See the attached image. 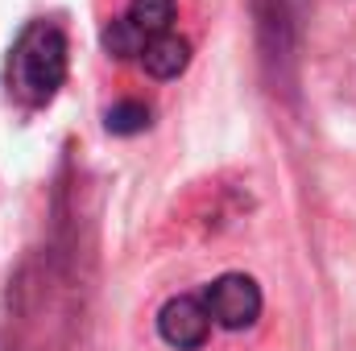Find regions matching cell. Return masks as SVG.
<instances>
[{
  "label": "cell",
  "instance_id": "8992f818",
  "mask_svg": "<svg viewBox=\"0 0 356 351\" xmlns=\"http://www.w3.org/2000/svg\"><path fill=\"white\" fill-rule=\"evenodd\" d=\"M104 124H108V132H116V137L145 132V128H149V108H145L141 99H120V103H112V108H108Z\"/></svg>",
  "mask_w": 356,
  "mask_h": 351
},
{
  "label": "cell",
  "instance_id": "5b68a950",
  "mask_svg": "<svg viewBox=\"0 0 356 351\" xmlns=\"http://www.w3.org/2000/svg\"><path fill=\"white\" fill-rule=\"evenodd\" d=\"M137 62H141V71H145L149 79L170 83V79H178V75L191 67V42L178 37V33H162V37H154V42L141 50Z\"/></svg>",
  "mask_w": 356,
  "mask_h": 351
},
{
  "label": "cell",
  "instance_id": "277c9868",
  "mask_svg": "<svg viewBox=\"0 0 356 351\" xmlns=\"http://www.w3.org/2000/svg\"><path fill=\"white\" fill-rule=\"evenodd\" d=\"M211 310L203 306L199 293H178L158 310V335L178 351H199L211 335Z\"/></svg>",
  "mask_w": 356,
  "mask_h": 351
},
{
  "label": "cell",
  "instance_id": "6da1fadb",
  "mask_svg": "<svg viewBox=\"0 0 356 351\" xmlns=\"http://www.w3.org/2000/svg\"><path fill=\"white\" fill-rule=\"evenodd\" d=\"M71 46L58 21H29L8 50V95L25 108H46L67 83Z\"/></svg>",
  "mask_w": 356,
  "mask_h": 351
},
{
  "label": "cell",
  "instance_id": "7a4b0ae2",
  "mask_svg": "<svg viewBox=\"0 0 356 351\" xmlns=\"http://www.w3.org/2000/svg\"><path fill=\"white\" fill-rule=\"evenodd\" d=\"M175 17H178V4L175 0H129V8L108 21L104 29V50L112 58H141V50L162 37V33H175Z\"/></svg>",
  "mask_w": 356,
  "mask_h": 351
},
{
  "label": "cell",
  "instance_id": "3957f363",
  "mask_svg": "<svg viewBox=\"0 0 356 351\" xmlns=\"http://www.w3.org/2000/svg\"><path fill=\"white\" fill-rule=\"evenodd\" d=\"M203 306L211 310V318L224 331H249L261 318V285L249 273H224L211 285H203Z\"/></svg>",
  "mask_w": 356,
  "mask_h": 351
}]
</instances>
